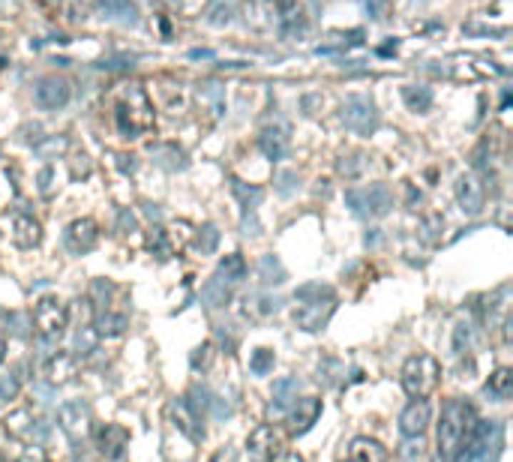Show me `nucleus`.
Here are the masks:
<instances>
[{"mask_svg":"<svg viewBox=\"0 0 513 462\" xmlns=\"http://www.w3.org/2000/svg\"><path fill=\"white\" fill-rule=\"evenodd\" d=\"M474 423L477 414L468 402L447 399L442 409V423H438V459L453 462V456L459 453V447L468 438V432L474 429Z\"/></svg>","mask_w":513,"mask_h":462,"instance_id":"nucleus-1","label":"nucleus"},{"mask_svg":"<svg viewBox=\"0 0 513 462\" xmlns=\"http://www.w3.org/2000/svg\"><path fill=\"white\" fill-rule=\"evenodd\" d=\"M295 297L300 303L295 309V324L300 330H310V334L325 327L327 319L333 315V309H336V294L327 285H303L295 292Z\"/></svg>","mask_w":513,"mask_h":462,"instance_id":"nucleus-2","label":"nucleus"},{"mask_svg":"<svg viewBox=\"0 0 513 462\" xmlns=\"http://www.w3.org/2000/svg\"><path fill=\"white\" fill-rule=\"evenodd\" d=\"M438 379H442V364H438L432 354H412L405 360L402 387L408 396H415V399L430 396L438 387Z\"/></svg>","mask_w":513,"mask_h":462,"instance_id":"nucleus-3","label":"nucleus"},{"mask_svg":"<svg viewBox=\"0 0 513 462\" xmlns=\"http://www.w3.org/2000/svg\"><path fill=\"white\" fill-rule=\"evenodd\" d=\"M151 126H153V111H151L148 96L138 88H133L123 103H117V129H121L126 138H138L141 133H148Z\"/></svg>","mask_w":513,"mask_h":462,"instance_id":"nucleus-4","label":"nucleus"},{"mask_svg":"<svg viewBox=\"0 0 513 462\" xmlns=\"http://www.w3.org/2000/svg\"><path fill=\"white\" fill-rule=\"evenodd\" d=\"M66 324H69V309L64 307L57 297H42L34 309V327L36 334L46 339V342H54L66 334Z\"/></svg>","mask_w":513,"mask_h":462,"instance_id":"nucleus-5","label":"nucleus"},{"mask_svg":"<svg viewBox=\"0 0 513 462\" xmlns=\"http://www.w3.org/2000/svg\"><path fill=\"white\" fill-rule=\"evenodd\" d=\"M345 205L355 216H385L393 207V195L385 183H370L363 190H348Z\"/></svg>","mask_w":513,"mask_h":462,"instance_id":"nucleus-6","label":"nucleus"},{"mask_svg":"<svg viewBox=\"0 0 513 462\" xmlns=\"http://www.w3.org/2000/svg\"><path fill=\"white\" fill-rule=\"evenodd\" d=\"M498 423L495 421H477L474 429L468 432V438L462 441L459 453L453 456V462H483L489 456L492 447H498Z\"/></svg>","mask_w":513,"mask_h":462,"instance_id":"nucleus-7","label":"nucleus"},{"mask_svg":"<svg viewBox=\"0 0 513 462\" xmlns=\"http://www.w3.org/2000/svg\"><path fill=\"white\" fill-rule=\"evenodd\" d=\"M342 123L357 135H372L378 126V111L366 96H348L342 106Z\"/></svg>","mask_w":513,"mask_h":462,"instance_id":"nucleus-8","label":"nucleus"},{"mask_svg":"<svg viewBox=\"0 0 513 462\" xmlns=\"http://www.w3.org/2000/svg\"><path fill=\"white\" fill-rule=\"evenodd\" d=\"M6 432L12 438H21V441H46L49 438V423L39 421V417L31 409H19L6 417Z\"/></svg>","mask_w":513,"mask_h":462,"instance_id":"nucleus-9","label":"nucleus"},{"mask_svg":"<svg viewBox=\"0 0 513 462\" xmlns=\"http://www.w3.org/2000/svg\"><path fill=\"white\" fill-rule=\"evenodd\" d=\"M91 421H93L91 406H87V402H81V399L64 402V406L57 409V423H61V429L66 432L72 441H78L81 436H87V432H91Z\"/></svg>","mask_w":513,"mask_h":462,"instance_id":"nucleus-10","label":"nucleus"},{"mask_svg":"<svg viewBox=\"0 0 513 462\" xmlns=\"http://www.w3.org/2000/svg\"><path fill=\"white\" fill-rule=\"evenodd\" d=\"M34 103L42 111H61L69 103V84L57 76H46L36 81L34 88Z\"/></svg>","mask_w":513,"mask_h":462,"instance_id":"nucleus-11","label":"nucleus"},{"mask_svg":"<svg viewBox=\"0 0 513 462\" xmlns=\"http://www.w3.org/2000/svg\"><path fill=\"white\" fill-rule=\"evenodd\" d=\"M93 441H96V451L106 459H121L129 444V432L121 423H99L93 432Z\"/></svg>","mask_w":513,"mask_h":462,"instance_id":"nucleus-12","label":"nucleus"},{"mask_svg":"<svg viewBox=\"0 0 513 462\" xmlns=\"http://www.w3.org/2000/svg\"><path fill=\"white\" fill-rule=\"evenodd\" d=\"M430 417H432V409H430V402H427V399L408 402V406L402 409V414H400V429H402V436H408V438H420L423 432H427V426H430Z\"/></svg>","mask_w":513,"mask_h":462,"instance_id":"nucleus-13","label":"nucleus"},{"mask_svg":"<svg viewBox=\"0 0 513 462\" xmlns=\"http://www.w3.org/2000/svg\"><path fill=\"white\" fill-rule=\"evenodd\" d=\"M276 447H280V436H276V429L273 426H258L249 432V438H246V453L253 462H270L273 453H276Z\"/></svg>","mask_w":513,"mask_h":462,"instance_id":"nucleus-14","label":"nucleus"},{"mask_svg":"<svg viewBox=\"0 0 513 462\" xmlns=\"http://www.w3.org/2000/svg\"><path fill=\"white\" fill-rule=\"evenodd\" d=\"M96 240H99V225L93 220H87V216L84 220H76L66 228V247H69V252H76V255L91 252L96 247Z\"/></svg>","mask_w":513,"mask_h":462,"instance_id":"nucleus-15","label":"nucleus"},{"mask_svg":"<svg viewBox=\"0 0 513 462\" xmlns=\"http://www.w3.org/2000/svg\"><path fill=\"white\" fill-rule=\"evenodd\" d=\"M288 411H291V414H288V429L295 432V436H303V432L318 421L321 399H318V396H303V399H298Z\"/></svg>","mask_w":513,"mask_h":462,"instance_id":"nucleus-16","label":"nucleus"},{"mask_svg":"<svg viewBox=\"0 0 513 462\" xmlns=\"http://www.w3.org/2000/svg\"><path fill=\"white\" fill-rule=\"evenodd\" d=\"M457 198H459V207L468 216H477L483 210V201H487V192H483V183L472 175H462L457 180Z\"/></svg>","mask_w":513,"mask_h":462,"instance_id":"nucleus-17","label":"nucleus"},{"mask_svg":"<svg viewBox=\"0 0 513 462\" xmlns=\"http://www.w3.org/2000/svg\"><path fill=\"white\" fill-rule=\"evenodd\" d=\"M42 372H46V379L51 384H66V381L76 379L78 360H76V354H69V351H57V354H51L46 360V369Z\"/></svg>","mask_w":513,"mask_h":462,"instance_id":"nucleus-18","label":"nucleus"},{"mask_svg":"<svg viewBox=\"0 0 513 462\" xmlns=\"http://www.w3.org/2000/svg\"><path fill=\"white\" fill-rule=\"evenodd\" d=\"M168 414L174 417V426H178L181 432H186L189 438H201L204 436V429L198 426V414L189 409L186 399H171L168 402Z\"/></svg>","mask_w":513,"mask_h":462,"instance_id":"nucleus-19","label":"nucleus"},{"mask_svg":"<svg viewBox=\"0 0 513 462\" xmlns=\"http://www.w3.org/2000/svg\"><path fill=\"white\" fill-rule=\"evenodd\" d=\"M300 384L298 379H280L273 384V402H270V414H285L291 406L298 402Z\"/></svg>","mask_w":513,"mask_h":462,"instance_id":"nucleus-20","label":"nucleus"},{"mask_svg":"<svg viewBox=\"0 0 513 462\" xmlns=\"http://www.w3.org/2000/svg\"><path fill=\"white\" fill-rule=\"evenodd\" d=\"M385 459H387V451L372 438L360 436V438H355L348 444V459L345 462H385Z\"/></svg>","mask_w":513,"mask_h":462,"instance_id":"nucleus-21","label":"nucleus"},{"mask_svg":"<svg viewBox=\"0 0 513 462\" xmlns=\"http://www.w3.org/2000/svg\"><path fill=\"white\" fill-rule=\"evenodd\" d=\"M12 240H16L21 250H34V247H39V240H42V228H39V222L31 220V216H19L16 225H12Z\"/></svg>","mask_w":513,"mask_h":462,"instance_id":"nucleus-22","label":"nucleus"},{"mask_svg":"<svg viewBox=\"0 0 513 462\" xmlns=\"http://www.w3.org/2000/svg\"><path fill=\"white\" fill-rule=\"evenodd\" d=\"M231 300V285L225 282V279H219V277H213V279H208L201 285V303L208 309H219V307H225V303Z\"/></svg>","mask_w":513,"mask_h":462,"instance_id":"nucleus-23","label":"nucleus"},{"mask_svg":"<svg viewBox=\"0 0 513 462\" xmlns=\"http://www.w3.org/2000/svg\"><path fill=\"white\" fill-rule=\"evenodd\" d=\"M258 148L265 150V156L268 160H283L285 156V148H288V138H285V133L283 129H265V133L258 135Z\"/></svg>","mask_w":513,"mask_h":462,"instance_id":"nucleus-24","label":"nucleus"},{"mask_svg":"<svg viewBox=\"0 0 513 462\" xmlns=\"http://www.w3.org/2000/svg\"><path fill=\"white\" fill-rule=\"evenodd\" d=\"M219 279H225L228 285H238L246 279V262H243V255L240 252H231L225 255L223 262H219V273H216Z\"/></svg>","mask_w":513,"mask_h":462,"instance_id":"nucleus-25","label":"nucleus"},{"mask_svg":"<svg viewBox=\"0 0 513 462\" xmlns=\"http://www.w3.org/2000/svg\"><path fill=\"white\" fill-rule=\"evenodd\" d=\"M102 19L121 21V24H136V9L129 0H102Z\"/></svg>","mask_w":513,"mask_h":462,"instance_id":"nucleus-26","label":"nucleus"},{"mask_svg":"<svg viewBox=\"0 0 513 462\" xmlns=\"http://www.w3.org/2000/svg\"><path fill=\"white\" fill-rule=\"evenodd\" d=\"M126 327H129V319L121 312H99V319H96L99 337H121V334H126Z\"/></svg>","mask_w":513,"mask_h":462,"instance_id":"nucleus-27","label":"nucleus"},{"mask_svg":"<svg viewBox=\"0 0 513 462\" xmlns=\"http://www.w3.org/2000/svg\"><path fill=\"white\" fill-rule=\"evenodd\" d=\"M487 394L495 396V399H507V396L513 394V372H510L507 366H498V369L489 375Z\"/></svg>","mask_w":513,"mask_h":462,"instance_id":"nucleus-28","label":"nucleus"},{"mask_svg":"<svg viewBox=\"0 0 513 462\" xmlns=\"http://www.w3.org/2000/svg\"><path fill=\"white\" fill-rule=\"evenodd\" d=\"M258 279L265 282V285H280V282H285V267H283V262L276 255H265L258 262Z\"/></svg>","mask_w":513,"mask_h":462,"instance_id":"nucleus-29","label":"nucleus"},{"mask_svg":"<svg viewBox=\"0 0 513 462\" xmlns=\"http://www.w3.org/2000/svg\"><path fill=\"white\" fill-rule=\"evenodd\" d=\"M402 99H405V106L412 108V111H430L432 106V91L430 88H420V84H408V88H402Z\"/></svg>","mask_w":513,"mask_h":462,"instance_id":"nucleus-30","label":"nucleus"},{"mask_svg":"<svg viewBox=\"0 0 513 462\" xmlns=\"http://www.w3.org/2000/svg\"><path fill=\"white\" fill-rule=\"evenodd\" d=\"M231 192L240 198L243 210H255L261 205V198H265V192H261L258 186H246L243 180H231Z\"/></svg>","mask_w":513,"mask_h":462,"instance_id":"nucleus-31","label":"nucleus"},{"mask_svg":"<svg viewBox=\"0 0 513 462\" xmlns=\"http://www.w3.org/2000/svg\"><path fill=\"white\" fill-rule=\"evenodd\" d=\"M249 303H255V307H243V315H253V319H268V315L280 312V307H283L280 297H258V300H249Z\"/></svg>","mask_w":513,"mask_h":462,"instance_id":"nucleus-32","label":"nucleus"},{"mask_svg":"<svg viewBox=\"0 0 513 462\" xmlns=\"http://www.w3.org/2000/svg\"><path fill=\"white\" fill-rule=\"evenodd\" d=\"M276 364V354L270 349H255L253 354H249V372L253 375H268Z\"/></svg>","mask_w":513,"mask_h":462,"instance_id":"nucleus-33","label":"nucleus"},{"mask_svg":"<svg viewBox=\"0 0 513 462\" xmlns=\"http://www.w3.org/2000/svg\"><path fill=\"white\" fill-rule=\"evenodd\" d=\"M442 231H445V220H442V213H432V216H427V222L420 225V237L427 240V243H438V237H442Z\"/></svg>","mask_w":513,"mask_h":462,"instance_id":"nucleus-34","label":"nucleus"},{"mask_svg":"<svg viewBox=\"0 0 513 462\" xmlns=\"http://www.w3.org/2000/svg\"><path fill=\"white\" fill-rule=\"evenodd\" d=\"M21 391V381H19V375H0V402H9V399H16Z\"/></svg>","mask_w":513,"mask_h":462,"instance_id":"nucleus-35","label":"nucleus"},{"mask_svg":"<svg viewBox=\"0 0 513 462\" xmlns=\"http://www.w3.org/2000/svg\"><path fill=\"white\" fill-rule=\"evenodd\" d=\"M298 190H300V180H298V175H295V171H283V175L276 178V192H280L283 198L295 195Z\"/></svg>","mask_w":513,"mask_h":462,"instance_id":"nucleus-36","label":"nucleus"},{"mask_svg":"<svg viewBox=\"0 0 513 462\" xmlns=\"http://www.w3.org/2000/svg\"><path fill=\"white\" fill-rule=\"evenodd\" d=\"M468 345H472V324L459 322L457 330H453V351L462 354V351H468Z\"/></svg>","mask_w":513,"mask_h":462,"instance_id":"nucleus-37","label":"nucleus"},{"mask_svg":"<svg viewBox=\"0 0 513 462\" xmlns=\"http://www.w3.org/2000/svg\"><path fill=\"white\" fill-rule=\"evenodd\" d=\"M216 243H219V228L216 225H204L201 228V235H198V250L204 255H210L216 250Z\"/></svg>","mask_w":513,"mask_h":462,"instance_id":"nucleus-38","label":"nucleus"},{"mask_svg":"<svg viewBox=\"0 0 513 462\" xmlns=\"http://www.w3.org/2000/svg\"><path fill=\"white\" fill-rule=\"evenodd\" d=\"M213 354H216V351H213V345H210V342H204L201 349H195V351H193V357H189V364H193V369H208V366L213 364Z\"/></svg>","mask_w":513,"mask_h":462,"instance_id":"nucleus-39","label":"nucleus"},{"mask_svg":"<svg viewBox=\"0 0 513 462\" xmlns=\"http://www.w3.org/2000/svg\"><path fill=\"white\" fill-rule=\"evenodd\" d=\"M151 252L159 255V258H168L171 255V247H168V237L163 228H153L151 231Z\"/></svg>","mask_w":513,"mask_h":462,"instance_id":"nucleus-40","label":"nucleus"},{"mask_svg":"<svg viewBox=\"0 0 513 462\" xmlns=\"http://www.w3.org/2000/svg\"><path fill=\"white\" fill-rule=\"evenodd\" d=\"M76 351H78V354L96 351V334H93L91 327H81L78 334H76Z\"/></svg>","mask_w":513,"mask_h":462,"instance_id":"nucleus-41","label":"nucleus"},{"mask_svg":"<svg viewBox=\"0 0 513 462\" xmlns=\"http://www.w3.org/2000/svg\"><path fill=\"white\" fill-rule=\"evenodd\" d=\"M363 168H366V156H360V153H357V156H348V160L340 163V171H342L348 180L360 178V171H363Z\"/></svg>","mask_w":513,"mask_h":462,"instance_id":"nucleus-42","label":"nucleus"},{"mask_svg":"<svg viewBox=\"0 0 513 462\" xmlns=\"http://www.w3.org/2000/svg\"><path fill=\"white\" fill-rule=\"evenodd\" d=\"M66 148V138H51L49 144H39V156H49V153H57V150H64Z\"/></svg>","mask_w":513,"mask_h":462,"instance_id":"nucleus-43","label":"nucleus"},{"mask_svg":"<svg viewBox=\"0 0 513 462\" xmlns=\"http://www.w3.org/2000/svg\"><path fill=\"white\" fill-rule=\"evenodd\" d=\"M231 21V6L225 4V6H216L213 12H210V24H228Z\"/></svg>","mask_w":513,"mask_h":462,"instance_id":"nucleus-44","label":"nucleus"},{"mask_svg":"<svg viewBox=\"0 0 513 462\" xmlns=\"http://www.w3.org/2000/svg\"><path fill=\"white\" fill-rule=\"evenodd\" d=\"M243 235H258V220L253 210H246V216H243Z\"/></svg>","mask_w":513,"mask_h":462,"instance_id":"nucleus-45","label":"nucleus"},{"mask_svg":"<svg viewBox=\"0 0 513 462\" xmlns=\"http://www.w3.org/2000/svg\"><path fill=\"white\" fill-rule=\"evenodd\" d=\"M363 6H366V12H370L372 19L385 16V4H381V0H363Z\"/></svg>","mask_w":513,"mask_h":462,"instance_id":"nucleus-46","label":"nucleus"},{"mask_svg":"<svg viewBox=\"0 0 513 462\" xmlns=\"http://www.w3.org/2000/svg\"><path fill=\"white\" fill-rule=\"evenodd\" d=\"M402 456H405V459H412V462H415V459H420V456H423L420 438H417V444H405V447H402Z\"/></svg>","mask_w":513,"mask_h":462,"instance_id":"nucleus-47","label":"nucleus"},{"mask_svg":"<svg viewBox=\"0 0 513 462\" xmlns=\"http://www.w3.org/2000/svg\"><path fill=\"white\" fill-rule=\"evenodd\" d=\"M9 322H12V334H16V337H27V330H24V319H21V315H9Z\"/></svg>","mask_w":513,"mask_h":462,"instance_id":"nucleus-48","label":"nucleus"},{"mask_svg":"<svg viewBox=\"0 0 513 462\" xmlns=\"http://www.w3.org/2000/svg\"><path fill=\"white\" fill-rule=\"evenodd\" d=\"M210 462H234V451H228V447H223V451H216Z\"/></svg>","mask_w":513,"mask_h":462,"instance_id":"nucleus-49","label":"nucleus"},{"mask_svg":"<svg viewBox=\"0 0 513 462\" xmlns=\"http://www.w3.org/2000/svg\"><path fill=\"white\" fill-rule=\"evenodd\" d=\"M133 225H136V216L129 213V210H123V213H121V225H117V228L126 231V228H133Z\"/></svg>","mask_w":513,"mask_h":462,"instance_id":"nucleus-50","label":"nucleus"},{"mask_svg":"<svg viewBox=\"0 0 513 462\" xmlns=\"http://www.w3.org/2000/svg\"><path fill=\"white\" fill-rule=\"evenodd\" d=\"M273 462H306V459H303L300 453H280V456H276Z\"/></svg>","mask_w":513,"mask_h":462,"instance_id":"nucleus-51","label":"nucleus"},{"mask_svg":"<svg viewBox=\"0 0 513 462\" xmlns=\"http://www.w3.org/2000/svg\"><path fill=\"white\" fill-rule=\"evenodd\" d=\"M144 213H148L151 220H163V210H159L156 205H144Z\"/></svg>","mask_w":513,"mask_h":462,"instance_id":"nucleus-52","label":"nucleus"},{"mask_svg":"<svg viewBox=\"0 0 513 462\" xmlns=\"http://www.w3.org/2000/svg\"><path fill=\"white\" fill-rule=\"evenodd\" d=\"M189 57H195V61H198V57H213V51H208V48H193V51H189Z\"/></svg>","mask_w":513,"mask_h":462,"instance_id":"nucleus-53","label":"nucleus"},{"mask_svg":"<svg viewBox=\"0 0 513 462\" xmlns=\"http://www.w3.org/2000/svg\"><path fill=\"white\" fill-rule=\"evenodd\" d=\"M381 240V235H378V228H372V235H366V247H375V243Z\"/></svg>","mask_w":513,"mask_h":462,"instance_id":"nucleus-54","label":"nucleus"},{"mask_svg":"<svg viewBox=\"0 0 513 462\" xmlns=\"http://www.w3.org/2000/svg\"><path fill=\"white\" fill-rule=\"evenodd\" d=\"M4 357H6V345H4V339H0V364H4Z\"/></svg>","mask_w":513,"mask_h":462,"instance_id":"nucleus-55","label":"nucleus"},{"mask_svg":"<svg viewBox=\"0 0 513 462\" xmlns=\"http://www.w3.org/2000/svg\"><path fill=\"white\" fill-rule=\"evenodd\" d=\"M42 4H46V6H57V4H61V0H42Z\"/></svg>","mask_w":513,"mask_h":462,"instance_id":"nucleus-56","label":"nucleus"},{"mask_svg":"<svg viewBox=\"0 0 513 462\" xmlns=\"http://www.w3.org/2000/svg\"><path fill=\"white\" fill-rule=\"evenodd\" d=\"M0 462H16V459H9L6 453H0Z\"/></svg>","mask_w":513,"mask_h":462,"instance_id":"nucleus-57","label":"nucleus"}]
</instances>
